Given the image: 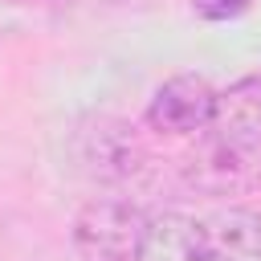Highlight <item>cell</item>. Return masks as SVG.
Segmentation results:
<instances>
[{
  "mask_svg": "<svg viewBox=\"0 0 261 261\" xmlns=\"http://www.w3.org/2000/svg\"><path fill=\"white\" fill-rule=\"evenodd\" d=\"M184 179H188V188H196L200 196H212V200L249 196L261 188V147H241V143H228L208 130L184 155Z\"/></svg>",
  "mask_w": 261,
  "mask_h": 261,
  "instance_id": "6da1fadb",
  "label": "cell"
},
{
  "mask_svg": "<svg viewBox=\"0 0 261 261\" xmlns=\"http://www.w3.org/2000/svg\"><path fill=\"white\" fill-rule=\"evenodd\" d=\"M147 220L151 216L130 200H90L73 216V249L82 261H139Z\"/></svg>",
  "mask_w": 261,
  "mask_h": 261,
  "instance_id": "7a4b0ae2",
  "label": "cell"
},
{
  "mask_svg": "<svg viewBox=\"0 0 261 261\" xmlns=\"http://www.w3.org/2000/svg\"><path fill=\"white\" fill-rule=\"evenodd\" d=\"M77 163L86 167V175H94L102 184H126V179L143 175L147 147L126 118L98 114L77 130Z\"/></svg>",
  "mask_w": 261,
  "mask_h": 261,
  "instance_id": "3957f363",
  "label": "cell"
},
{
  "mask_svg": "<svg viewBox=\"0 0 261 261\" xmlns=\"http://www.w3.org/2000/svg\"><path fill=\"white\" fill-rule=\"evenodd\" d=\"M212 110H216V90L208 86V77L175 73L155 90L147 106V122L159 135H192V130H208Z\"/></svg>",
  "mask_w": 261,
  "mask_h": 261,
  "instance_id": "277c9868",
  "label": "cell"
},
{
  "mask_svg": "<svg viewBox=\"0 0 261 261\" xmlns=\"http://www.w3.org/2000/svg\"><path fill=\"white\" fill-rule=\"evenodd\" d=\"M196 261H261V216L216 208L196 220Z\"/></svg>",
  "mask_w": 261,
  "mask_h": 261,
  "instance_id": "5b68a950",
  "label": "cell"
},
{
  "mask_svg": "<svg viewBox=\"0 0 261 261\" xmlns=\"http://www.w3.org/2000/svg\"><path fill=\"white\" fill-rule=\"evenodd\" d=\"M208 130L228 143H241V147H261V73L241 77L224 94H216Z\"/></svg>",
  "mask_w": 261,
  "mask_h": 261,
  "instance_id": "8992f818",
  "label": "cell"
},
{
  "mask_svg": "<svg viewBox=\"0 0 261 261\" xmlns=\"http://www.w3.org/2000/svg\"><path fill=\"white\" fill-rule=\"evenodd\" d=\"M139 261H196V216L159 212L147 220Z\"/></svg>",
  "mask_w": 261,
  "mask_h": 261,
  "instance_id": "52a82bcc",
  "label": "cell"
},
{
  "mask_svg": "<svg viewBox=\"0 0 261 261\" xmlns=\"http://www.w3.org/2000/svg\"><path fill=\"white\" fill-rule=\"evenodd\" d=\"M249 8V0H192V12L204 20H232Z\"/></svg>",
  "mask_w": 261,
  "mask_h": 261,
  "instance_id": "ba28073f",
  "label": "cell"
}]
</instances>
